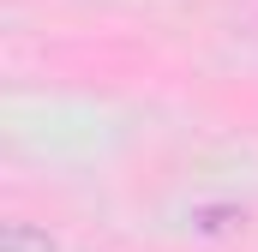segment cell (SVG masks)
Here are the masks:
<instances>
[{
	"label": "cell",
	"instance_id": "6da1fadb",
	"mask_svg": "<svg viewBox=\"0 0 258 252\" xmlns=\"http://www.w3.org/2000/svg\"><path fill=\"white\" fill-rule=\"evenodd\" d=\"M0 252H54V246H48V234H36L30 222H6V234H0Z\"/></svg>",
	"mask_w": 258,
	"mask_h": 252
}]
</instances>
